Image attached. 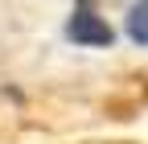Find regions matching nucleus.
Masks as SVG:
<instances>
[{"label": "nucleus", "mask_w": 148, "mask_h": 144, "mask_svg": "<svg viewBox=\"0 0 148 144\" xmlns=\"http://www.w3.org/2000/svg\"><path fill=\"white\" fill-rule=\"evenodd\" d=\"M82 144H136V140H82Z\"/></svg>", "instance_id": "nucleus-1"}]
</instances>
